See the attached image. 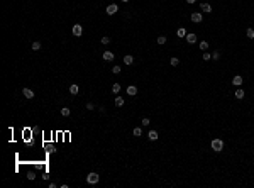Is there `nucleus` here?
I'll return each mask as SVG.
<instances>
[{"label": "nucleus", "mask_w": 254, "mask_h": 188, "mask_svg": "<svg viewBox=\"0 0 254 188\" xmlns=\"http://www.w3.org/2000/svg\"><path fill=\"white\" fill-rule=\"evenodd\" d=\"M253 154H254V148H253Z\"/></svg>", "instance_id": "nucleus-35"}, {"label": "nucleus", "mask_w": 254, "mask_h": 188, "mask_svg": "<svg viewBox=\"0 0 254 188\" xmlns=\"http://www.w3.org/2000/svg\"><path fill=\"white\" fill-rule=\"evenodd\" d=\"M185 41L188 42V44H196V42H198V36L193 34V32H188L186 37H185Z\"/></svg>", "instance_id": "nucleus-5"}, {"label": "nucleus", "mask_w": 254, "mask_h": 188, "mask_svg": "<svg viewBox=\"0 0 254 188\" xmlns=\"http://www.w3.org/2000/svg\"><path fill=\"white\" fill-rule=\"evenodd\" d=\"M212 60H214V61L220 60V51H214V53H212Z\"/></svg>", "instance_id": "nucleus-26"}, {"label": "nucleus", "mask_w": 254, "mask_h": 188, "mask_svg": "<svg viewBox=\"0 0 254 188\" xmlns=\"http://www.w3.org/2000/svg\"><path fill=\"white\" fill-rule=\"evenodd\" d=\"M27 178H29V180H34V178H36V173H34V171L27 173Z\"/></svg>", "instance_id": "nucleus-31"}, {"label": "nucleus", "mask_w": 254, "mask_h": 188, "mask_svg": "<svg viewBox=\"0 0 254 188\" xmlns=\"http://www.w3.org/2000/svg\"><path fill=\"white\" fill-rule=\"evenodd\" d=\"M147 139H149V141H153V142H154V141H158V139H159V132H158L156 129H151V130L147 132Z\"/></svg>", "instance_id": "nucleus-6"}, {"label": "nucleus", "mask_w": 254, "mask_h": 188, "mask_svg": "<svg viewBox=\"0 0 254 188\" xmlns=\"http://www.w3.org/2000/svg\"><path fill=\"white\" fill-rule=\"evenodd\" d=\"M234 87H242V83H244V78L241 76V75H235L234 78H232V81H230Z\"/></svg>", "instance_id": "nucleus-8"}, {"label": "nucleus", "mask_w": 254, "mask_h": 188, "mask_svg": "<svg viewBox=\"0 0 254 188\" xmlns=\"http://www.w3.org/2000/svg\"><path fill=\"white\" fill-rule=\"evenodd\" d=\"M200 10H202V12H205V14H210V12L214 10V7H212L210 3L203 2V3H200Z\"/></svg>", "instance_id": "nucleus-9"}, {"label": "nucleus", "mask_w": 254, "mask_h": 188, "mask_svg": "<svg viewBox=\"0 0 254 188\" xmlns=\"http://www.w3.org/2000/svg\"><path fill=\"white\" fill-rule=\"evenodd\" d=\"M114 103H115V107H117V109H119V107H124V103H126V100L122 99L120 95H117V97H115V100H114Z\"/></svg>", "instance_id": "nucleus-14"}, {"label": "nucleus", "mask_w": 254, "mask_h": 188, "mask_svg": "<svg viewBox=\"0 0 254 188\" xmlns=\"http://www.w3.org/2000/svg\"><path fill=\"white\" fill-rule=\"evenodd\" d=\"M195 2H196V0H186V3H188V5H193Z\"/></svg>", "instance_id": "nucleus-33"}, {"label": "nucleus", "mask_w": 254, "mask_h": 188, "mask_svg": "<svg viewBox=\"0 0 254 188\" xmlns=\"http://www.w3.org/2000/svg\"><path fill=\"white\" fill-rule=\"evenodd\" d=\"M32 49H34V51L41 49V42H39V41H34V42H32Z\"/></svg>", "instance_id": "nucleus-28"}, {"label": "nucleus", "mask_w": 254, "mask_h": 188, "mask_svg": "<svg viewBox=\"0 0 254 188\" xmlns=\"http://www.w3.org/2000/svg\"><path fill=\"white\" fill-rule=\"evenodd\" d=\"M117 12H119L117 3H108L107 9H105V14H107V15H114V14H117Z\"/></svg>", "instance_id": "nucleus-4"}, {"label": "nucleus", "mask_w": 254, "mask_h": 188, "mask_svg": "<svg viewBox=\"0 0 254 188\" xmlns=\"http://www.w3.org/2000/svg\"><path fill=\"white\" fill-rule=\"evenodd\" d=\"M98 180H100V176H98V173H88L87 175V183H90V185H95V183H98Z\"/></svg>", "instance_id": "nucleus-2"}, {"label": "nucleus", "mask_w": 254, "mask_h": 188, "mask_svg": "<svg viewBox=\"0 0 254 188\" xmlns=\"http://www.w3.org/2000/svg\"><path fill=\"white\" fill-rule=\"evenodd\" d=\"M132 136H134V137H141V136H142V129H141V127H134V129H132Z\"/></svg>", "instance_id": "nucleus-18"}, {"label": "nucleus", "mask_w": 254, "mask_h": 188, "mask_svg": "<svg viewBox=\"0 0 254 188\" xmlns=\"http://www.w3.org/2000/svg\"><path fill=\"white\" fill-rule=\"evenodd\" d=\"M190 20L195 22V24H200V22L203 20V14H200V12H192V14H190Z\"/></svg>", "instance_id": "nucleus-3"}, {"label": "nucleus", "mask_w": 254, "mask_h": 188, "mask_svg": "<svg viewBox=\"0 0 254 188\" xmlns=\"http://www.w3.org/2000/svg\"><path fill=\"white\" fill-rule=\"evenodd\" d=\"M169 65H171V66H180V58L171 56V58H169Z\"/></svg>", "instance_id": "nucleus-19"}, {"label": "nucleus", "mask_w": 254, "mask_h": 188, "mask_svg": "<svg viewBox=\"0 0 254 188\" xmlns=\"http://www.w3.org/2000/svg\"><path fill=\"white\" fill-rule=\"evenodd\" d=\"M120 88H122V87H120V83H114V85H112V92H114V93H119V92H120Z\"/></svg>", "instance_id": "nucleus-25"}, {"label": "nucleus", "mask_w": 254, "mask_h": 188, "mask_svg": "<svg viewBox=\"0 0 254 188\" xmlns=\"http://www.w3.org/2000/svg\"><path fill=\"white\" fill-rule=\"evenodd\" d=\"M166 36H158V39H156V42H158V44H159V46H164V44H166Z\"/></svg>", "instance_id": "nucleus-21"}, {"label": "nucleus", "mask_w": 254, "mask_h": 188, "mask_svg": "<svg viewBox=\"0 0 254 188\" xmlns=\"http://www.w3.org/2000/svg\"><path fill=\"white\" fill-rule=\"evenodd\" d=\"M141 126H142V127H149V126H151V120L147 119V117H142V119H141Z\"/></svg>", "instance_id": "nucleus-23"}, {"label": "nucleus", "mask_w": 254, "mask_h": 188, "mask_svg": "<svg viewBox=\"0 0 254 188\" xmlns=\"http://www.w3.org/2000/svg\"><path fill=\"white\" fill-rule=\"evenodd\" d=\"M69 114H71V110H69L68 107H65V109H61V115H63V117H68Z\"/></svg>", "instance_id": "nucleus-27"}, {"label": "nucleus", "mask_w": 254, "mask_h": 188, "mask_svg": "<svg viewBox=\"0 0 254 188\" xmlns=\"http://www.w3.org/2000/svg\"><path fill=\"white\" fill-rule=\"evenodd\" d=\"M120 71H122V68H120L119 65H115V66H112V73H115V75H119Z\"/></svg>", "instance_id": "nucleus-30"}, {"label": "nucleus", "mask_w": 254, "mask_h": 188, "mask_svg": "<svg viewBox=\"0 0 254 188\" xmlns=\"http://www.w3.org/2000/svg\"><path fill=\"white\" fill-rule=\"evenodd\" d=\"M122 2H124V3H127V2H130V0H122Z\"/></svg>", "instance_id": "nucleus-34"}, {"label": "nucleus", "mask_w": 254, "mask_h": 188, "mask_svg": "<svg viewBox=\"0 0 254 188\" xmlns=\"http://www.w3.org/2000/svg\"><path fill=\"white\" fill-rule=\"evenodd\" d=\"M100 42H102V44H105V46H107V44H110V37H108V36H103V37H102V39H100Z\"/></svg>", "instance_id": "nucleus-29"}, {"label": "nucleus", "mask_w": 254, "mask_h": 188, "mask_svg": "<svg viewBox=\"0 0 254 188\" xmlns=\"http://www.w3.org/2000/svg\"><path fill=\"white\" fill-rule=\"evenodd\" d=\"M234 97H235V99H237V100H242V99H244V97H246V92H244V90H242V88H241V87H239V88L235 90Z\"/></svg>", "instance_id": "nucleus-13"}, {"label": "nucleus", "mask_w": 254, "mask_h": 188, "mask_svg": "<svg viewBox=\"0 0 254 188\" xmlns=\"http://www.w3.org/2000/svg\"><path fill=\"white\" fill-rule=\"evenodd\" d=\"M71 32H73V36H76V37H80V36L83 34V27H81L80 24H75V26L71 27Z\"/></svg>", "instance_id": "nucleus-7"}, {"label": "nucleus", "mask_w": 254, "mask_h": 188, "mask_svg": "<svg viewBox=\"0 0 254 188\" xmlns=\"http://www.w3.org/2000/svg\"><path fill=\"white\" fill-rule=\"evenodd\" d=\"M102 58H103L105 61H114V58H115V54H114L112 51H105V53L102 54Z\"/></svg>", "instance_id": "nucleus-11"}, {"label": "nucleus", "mask_w": 254, "mask_h": 188, "mask_svg": "<svg viewBox=\"0 0 254 188\" xmlns=\"http://www.w3.org/2000/svg\"><path fill=\"white\" fill-rule=\"evenodd\" d=\"M78 92H80V87L76 85V83L69 85V93H71V95H78Z\"/></svg>", "instance_id": "nucleus-15"}, {"label": "nucleus", "mask_w": 254, "mask_h": 188, "mask_svg": "<svg viewBox=\"0 0 254 188\" xmlns=\"http://www.w3.org/2000/svg\"><path fill=\"white\" fill-rule=\"evenodd\" d=\"M127 95L136 97V95H137V87H136V85H129V87H127Z\"/></svg>", "instance_id": "nucleus-12"}, {"label": "nucleus", "mask_w": 254, "mask_h": 188, "mask_svg": "<svg viewBox=\"0 0 254 188\" xmlns=\"http://www.w3.org/2000/svg\"><path fill=\"white\" fill-rule=\"evenodd\" d=\"M224 139H220V137H215L212 139V142H210V148L214 149V153H222L224 151Z\"/></svg>", "instance_id": "nucleus-1"}, {"label": "nucleus", "mask_w": 254, "mask_h": 188, "mask_svg": "<svg viewBox=\"0 0 254 188\" xmlns=\"http://www.w3.org/2000/svg\"><path fill=\"white\" fill-rule=\"evenodd\" d=\"M202 60H203V61H210V60H212V53H208V51H203V54H202Z\"/></svg>", "instance_id": "nucleus-22"}, {"label": "nucleus", "mask_w": 254, "mask_h": 188, "mask_svg": "<svg viewBox=\"0 0 254 188\" xmlns=\"http://www.w3.org/2000/svg\"><path fill=\"white\" fill-rule=\"evenodd\" d=\"M246 36H247V39H254V27H247L246 29Z\"/></svg>", "instance_id": "nucleus-20"}, {"label": "nucleus", "mask_w": 254, "mask_h": 188, "mask_svg": "<svg viewBox=\"0 0 254 188\" xmlns=\"http://www.w3.org/2000/svg\"><path fill=\"white\" fill-rule=\"evenodd\" d=\"M208 46H210L208 41H200V49H202V51H207V49H208Z\"/></svg>", "instance_id": "nucleus-24"}, {"label": "nucleus", "mask_w": 254, "mask_h": 188, "mask_svg": "<svg viewBox=\"0 0 254 188\" xmlns=\"http://www.w3.org/2000/svg\"><path fill=\"white\" fill-rule=\"evenodd\" d=\"M22 95H24L26 99H32V97H34V92H32L31 88H24L22 90Z\"/></svg>", "instance_id": "nucleus-16"}, {"label": "nucleus", "mask_w": 254, "mask_h": 188, "mask_svg": "<svg viewBox=\"0 0 254 188\" xmlns=\"http://www.w3.org/2000/svg\"><path fill=\"white\" fill-rule=\"evenodd\" d=\"M87 109L88 110H93V109H95V105H93L92 102H88V103H87Z\"/></svg>", "instance_id": "nucleus-32"}, {"label": "nucleus", "mask_w": 254, "mask_h": 188, "mask_svg": "<svg viewBox=\"0 0 254 188\" xmlns=\"http://www.w3.org/2000/svg\"><path fill=\"white\" fill-rule=\"evenodd\" d=\"M186 27H178L176 29V37H180V39H183V37H186Z\"/></svg>", "instance_id": "nucleus-10"}, {"label": "nucleus", "mask_w": 254, "mask_h": 188, "mask_svg": "<svg viewBox=\"0 0 254 188\" xmlns=\"http://www.w3.org/2000/svg\"><path fill=\"white\" fill-rule=\"evenodd\" d=\"M134 63V56L132 54H126L124 56V65H132Z\"/></svg>", "instance_id": "nucleus-17"}]
</instances>
